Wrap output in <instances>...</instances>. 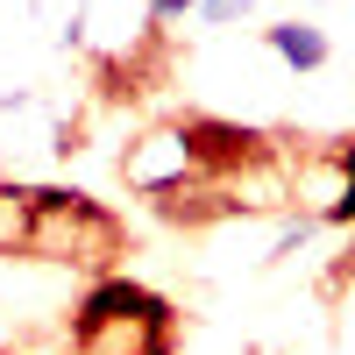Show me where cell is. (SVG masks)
<instances>
[{"label": "cell", "mask_w": 355, "mask_h": 355, "mask_svg": "<svg viewBox=\"0 0 355 355\" xmlns=\"http://www.w3.org/2000/svg\"><path fill=\"white\" fill-rule=\"evenodd\" d=\"M164 348H171V320L150 291L100 284L78 306V355H164Z\"/></svg>", "instance_id": "cell-1"}, {"label": "cell", "mask_w": 355, "mask_h": 355, "mask_svg": "<svg viewBox=\"0 0 355 355\" xmlns=\"http://www.w3.org/2000/svg\"><path fill=\"white\" fill-rule=\"evenodd\" d=\"M192 135H178V128H164V135H150L142 150L128 157V185L135 192H178L185 185V171H192Z\"/></svg>", "instance_id": "cell-2"}, {"label": "cell", "mask_w": 355, "mask_h": 355, "mask_svg": "<svg viewBox=\"0 0 355 355\" xmlns=\"http://www.w3.org/2000/svg\"><path fill=\"white\" fill-rule=\"evenodd\" d=\"M263 50H270L284 71H320V64H327L320 21H270V28H263Z\"/></svg>", "instance_id": "cell-3"}, {"label": "cell", "mask_w": 355, "mask_h": 355, "mask_svg": "<svg viewBox=\"0 0 355 355\" xmlns=\"http://www.w3.org/2000/svg\"><path fill=\"white\" fill-rule=\"evenodd\" d=\"M249 8H256V0H199V8H192V15H199L206 28H227V21H242Z\"/></svg>", "instance_id": "cell-4"}, {"label": "cell", "mask_w": 355, "mask_h": 355, "mask_svg": "<svg viewBox=\"0 0 355 355\" xmlns=\"http://www.w3.org/2000/svg\"><path fill=\"white\" fill-rule=\"evenodd\" d=\"M142 8H150V28H164V21H185L199 0H142Z\"/></svg>", "instance_id": "cell-5"}]
</instances>
